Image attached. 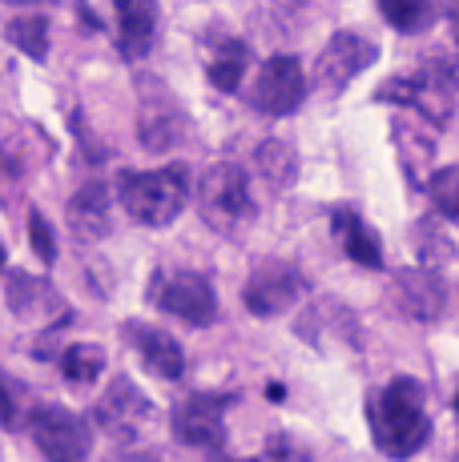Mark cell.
I'll use <instances>...</instances> for the list:
<instances>
[{
  "mask_svg": "<svg viewBox=\"0 0 459 462\" xmlns=\"http://www.w3.org/2000/svg\"><path fill=\"white\" fill-rule=\"evenodd\" d=\"M154 301L157 310L173 314L178 322L193 326H210L218 318V294H214V282L198 270H170V273H157V286H154Z\"/></svg>",
  "mask_w": 459,
  "mask_h": 462,
  "instance_id": "obj_8",
  "label": "cell"
},
{
  "mask_svg": "<svg viewBox=\"0 0 459 462\" xmlns=\"http://www.w3.org/2000/svg\"><path fill=\"white\" fill-rule=\"evenodd\" d=\"M455 88H459V57L452 52H423L411 77H391L379 85L375 101H395L423 113L431 125H447L455 113Z\"/></svg>",
  "mask_w": 459,
  "mask_h": 462,
  "instance_id": "obj_2",
  "label": "cell"
},
{
  "mask_svg": "<svg viewBox=\"0 0 459 462\" xmlns=\"http://www.w3.org/2000/svg\"><path fill=\"white\" fill-rule=\"evenodd\" d=\"M395 301L415 322H436L447 306V286L436 270H403L395 273Z\"/></svg>",
  "mask_w": 459,
  "mask_h": 462,
  "instance_id": "obj_15",
  "label": "cell"
},
{
  "mask_svg": "<svg viewBox=\"0 0 459 462\" xmlns=\"http://www.w3.org/2000/svg\"><path fill=\"white\" fill-rule=\"evenodd\" d=\"M306 294V273L286 257H262L254 262L250 278H246L242 301L254 318H278L295 310Z\"/></svg>",
  "mask_w": 459,
  "mask_h": 462,
  "instance_id": "obj_6",
  "label": "cell"
},
{
  "mask_svg": "<svg viewBox=\"0 0 459 462\" xmlns=\"http://www.w3.org/2000/svg\"><path fill=\"white\" fill-rule=\"evenodd\" d=\"M331 226H334V237L342 242V250H347V257L355 265H367V270H379V265H383V237H379L355 209H334Z\"/></svg>",
  "mask_w": 459,
  "mask_h": 462,
  "instance_id": "obj_19",
  "label": "cell"
},
{
  "mask_svg": "<svg viewBox=\"0 0 459 462\" xmlns=\"http://www.w3.org/2000/svg\"><path fill=\"white\" fill-rule=\"evenodd\" d=\"M0 270H5V245H0Z\"/></svg>",
  "mask_w": 459,
  "mask_h": 462,
  "instance_id": "obj_31",
  "label": "cell"
},
{
  "mask_svg": "<svg viewBox=\"0 0 459 462\" xmlns=\"http://www.w3.org/2000/svg\"><path fill=\"white\" fill-rule=\"evenodd\" d=\"M246 462H258V458H246Z\"/></svg>",
  "mask_w": 459,
  "mask_h": 462,
  "instance_id": "obj_33",
  "label": "cell"
},
{
  "mask_svg": "<svg viewBox=\"0 0 459 462\" xmlns=\"http://www.w3.org/2000/svg\"><path fill=\"white\" fill-rule=\"evenodd\" d=\"M367 426L387 458H415L431 439V414L415 378H391L367 398Z\"/></svg>",
  "mask_w": 459,
  "mask_h": 462,
  "instance_id": "obj_1",
  "label": "cell"
},
{
  "mask_svg": "<svg viewBox=\"0 0 459 462\" xmlns=\"http://www.w3.org/2000/svg\"><path fill=\"white\" fill-rule=\"evenodd\" d=\"M61 370H65L69 382H77V386H89V382L101 378V370H105V346H97V342H73L65 354H61Z\"/></svg>",
  "mask_w": 459,
  "mask_h": 462,
  "instance_id": "obj_24",
  "label": "cell"
},
{
  "mask_svg": "<svg viewBox=\"0 0 459 462\" xmlns=\"http://www.w3.org/2000/svg\"><path fill=\"white\" fill-rule=\"evenodd\" d=\"M306 97V77H303V65H298V57H270L267 65L258 69V77H254V88H250V105L258 113H267V117H286V113H295L298 105H303Z\"/></svg>",
  "mask_w": 459,
  "mask_h": 462,
  "instance_id": "obj_13",
  "label": "cell"
},
{
  "mask_svg": "<svg viewBox=\"0 0 459 462\" xmlns=\"http://www.w3.org/2000/svg\"><path fill=\"white\" fill-rule=\"evenodd\" d=\"M8 41L33 60H45L49 57V21L45 16H16L8 24Z\"/></svg>",
  "mask_w": 459,
  "mask_h": 462,
  "instance_id": "obj_25",
  "label": "cell"
},
{
  "mask_svg": "<svg viewBox=\"0 0 459 462\" xmlns=\"http://www.w3.org/2000/svg\"><path fill=\"white\" fill-rule=\"evenodd\" d=\"M254 165H258V173L267 177L270 189H278V193H286L290 185L298 181L295 145H286V141H278V137H267L258 149H254Z\"/></svg>",
  "mask_w": 459,
  "mask_h": 462,
  "instance_id": "obj_21",
  "label": "cell"
},
{
  "mask_svg": "<svg viewBox=\"0 0 459 462\" xmlns=\"http://www.w3.org/2000/svg\"><path fill=\"white\" fill-rule=\"evenodd\" d=\"M29 242H33V250H37V257L45 265L57 262V237H52V226L45 221V213L41 209L29 213Z\"/></svg>",
  "mask_w": 459,
  "mask_h": 462,
  "instance_id": "obj_29",
  "label": "cell"
},
{
  "mask_svg": "<svg viewBox=\"0 0 459 462\" xmlns=\"http://www.w3.org/2000/svg\"><path fill=\"white\" fill-rule=\"evenodd\" d=\"M5 298H8V310H13L21 322H33V318H45L49 310H57V314H69L61 294L49 286L45 278H33V273L24 270H13L5 282Z\"/></svg>",
  "mask_w": 459,
  "mask_h": 462,
  "instance_id": "obj_18",
  "label": "cell"
},
{
  "mask_svg": "<svg viewBox=\"0 0 459 462\" xmlns=\"http://www.w3.org/2000/svg\"><path fill=\"white\" fill-rule=\"evenodd\" d=\"M379 60L375 41L359 37V32H334L326 41V49L319 52V65H314V88L323 97H339L342 88L355 81L363 69H370Z\"/></svg>",
  "mask_w": 459,
  "mask_h": 462,
  "instance_id": "obj_10",
  "label": "cell"
},
{
  "mask_svg": "<svg viewBox=\"0 0 459 462\" xmlns=\"http://www.w3.org/2000/svg\"><path fill=\"white\" fill-rule=\"evenodd\" d=\"M391 137L399 145V165L407 173L411 189H423L431 177V153H436V137L427 129L411 125V121H395L391 125Z\"/></svg>",
  "mask_w": 459,
  "mask_h": 462,
  "instance_id": "obj_20",
  "label": "cell"
},
{
  "mask_svg": "<svg viewBox=\"0 0 459 462\" xmlns=\"http://www.w3.org/2000/svg\"><path fill=\"white\" fill-rule=\"evenodd\" d=\"M298 337L306 346H314L319 354H347V358H359L363 354V326H359V314L339 298H314L311 306L298 314Z\"/></svg>",
  "mask_w": 459,
  "mask_h": 462,
  "instance_id": "obj_5",
  "label": "cell"
},
{
  "mask_svg": "<svg viewBox=\"0 0 459 462\" xmlns=\"http://www.w3.org/2000/svg\"><path fill=\"white\" fill-rule=\"evenodd\" d=\"M126 337L134 346V354L145 362V370L162 382H178L185 374V354L178 346V337L157 330V326H141V322H126Z\"/></svg>",
  "mask_w": 459,
  "mask_h": 462,
  "instance_id": "obj_14",
  "label": "cell"
},
{
  "mask_svg": "<svg viewBox=\"0 0 459 462\" xmlns=\"http://www.w3.org/2000/svg\"><path fill=\"white\" fill-rule=\"evenodd\" d=\"M185 137V113L170 97L162 81L141 85V109H137V141L149 153H173Z\"/></svg>",
  "mask_w": 459,
  "mask_h": 462,
  "instance_id": "obj_12",
  "label": "cell"
},
{
  "mask_svg": "<svg viewBox=\"0 0 459 462\" xmlns=\"http://www.w3.org/2000/svg\"><path fill=\"white\" fill-rule=\"evenodd\" d=\"M234 394H190L173 411V439L190 450H222L226 447V406Z\"/></svg>",
  "mask_w": 459,
  "mask_h": 462,
  "instance_id": "obj_11",
  "label": "cell"
},
{
  "mask_svg": "<svg viewBox=\"0 0 459 462\" xmlns=\"http://www.w3.org/2000/svg\"><path fill=\"white\" fill-rule=\"evenodd\" d=\"M29 419V398L8 374H0V426L5 430H21Z\"/></svg>",
  "mask_w": 459,
  "mask_h": 462,
  "instance_id": "obj_28",
  "label": "cell"
},
{
  "mask_svg": "<svg viewBox=\"0 0 459 462\" xmlns=\"http://www.w3.org/2000/svg\"><path fill=\"white\" fill-rule=\"evenodd\" d=\"M198 209H201V221L214 234L242 237L254 226V217H258V206H254V193H250L242 165H234V162L210 165L198 185Z\"/></svg>",
  "mask_w": 459,
  "mask_h": 462,
  "instance_id": "obj_4",
  "label": "cell"
},
{
  "mask_svg": "<svg viewBox=\"0 0 459 462\" xmlns=\"http://www.w3.org/2000/svg\"><path fill=\"white\" fill-rule=\"evenodd\" d=\"M246 65H250V49H246V41H222L214 49V57L206 60V77H210V85L222 88V93H238Z\"/></svg>",
  "mask_w": 459,
  "mask_h": 462,
  "instance_id": "obj_22",
  "label": "cell"
},
{
  "mask_svg": "<svg viewBox=\"0 0 459 462\" xmlns=\"http://www.w3.org/2000/svg\"><path fill=\"white\" fill-rule=\"evenodd\" d=\"M447 21H452V37L459 44V0H447Z\"/></svg>",
  "mask_w": 459,
  "mask_h": 462,
  "instance_id": "obj_30",
  "label": "cell"
},
{
  "mask_svg": "<svg viewBox=\"0 0 459 462\" xmlns=\"http://www.w3.org/2000/svg\"><path fill=\"white\" fill-rule=\"evenodd\" d=\"M415 250H419V262L427 265V270H436V265L452 262L455 245L447 242V234L436 221H419V226H415Z\"/></svg>",
  "mask_w": 459,
  "mask_h": 462,
  "instance_id": "obj_26",
  "label": "cell"
},
{
  "mask_svg": "<svg viewBox=\"0 0 459 462\" xmlns=\"http://www.w3.org/2000/svg\"><path fill=\"white\" fill-rule=\"evenodd\" d=\"M427 189H431V201H436L439 217L459 221V165L436 169V173L427 177Z\"/></svg>",
  "mask_w": 459,
  "mask_h": 462,
  "instance_id": "obj_27",
  "label": "cell"
},
{
  "mask_svg": "<svg viewBox=\"0 0 459 462\" xmlns=\"http://www.w3.org/2000/svg\"><path fill=\"white\" fill-rule=\"evenodd\" d=\"M455 414H459V394H455Z\"/></svg>",
  "mask_w": 459,
  "mask_h": 462,
  "instance_id": "obj_32",
  "label": "cell"
},
{
  "mask_svg": "<svg viewBox=\"0 0 459 462\" xmlns=\"http://www.w3.org/2000/svg\"><path fill=\"white\" fill-rule=\"evenodd\" d=\"M29 426H33V442H37V450L49 462H85L89 458L93 430H89V422L77 411H69V406H57V402L37 406Z\"/></svg>",
  "mask_w": 459,
  "mask_h": 462,
  "instance_id": "obj_9",
  "label": "cell"
},
{
  "mask_svg": "<svg viewBox=\"0 0 459 462\" xmlns=\"http://www.w3.org/2000/svg\"><path fill=\"white\" fill-rule=\"evenodd\" d=\"M379 13L387 16V24H391L395 32H403V37H419V32H427L431 24H436V0H379Z\"/></svg>",
  "mask_w": 459,
  "mask_h": 462,
  "instance_id": "obj_23",
  "label": "cell"
},
{
  "mask_svg": "<svg viewBox=\"0 0 459 462\" xmlns=\"http://www.w3.org/2000/svg\"><path fill=\"white\" fill-rule=\"evenodd\" d=\"M69 229H73L77 242H101L105 234L113 229V198H109V185L105 181H89L73 193L65 209Z\"/></svg>",
  "mask_w": 459,
  "mask_h": 462,
  "instance_id": "obj_16",
  "label": "cell"
},
{
  "mask_svg": "<svg viewBox=\"0 0 459 462\" xmlns=\"http://www.w3.org/2000/svg\"><path fill=\"white\" fill-rule=\"evenodd\" d=\"M117 8V49L126 60H141L157 37V0H113Z\"/></svg>",
  "mask_w": 459,
  "mask_h": 462,
  "instance_id": "obj_17",
  "label": "cell"
},
{
  "mask_svg": "<svg viewBox=\"0 0 459 462\" xmlns=\"http://www.w3.org/2000/svg\"><path fill=\"white\" fill-rule=\"evenodd\" d=\"M117 198L134 221L149 229H165L190 201V185H185V165H162L149 173H121L117 177Z\"/></svg>",
  "mask_w": 459,
  "mask_h": 462,
  "instance_id": "obj_3",
  "label": "cell"
},
{
  "mask_svg": "<svg viewBox=\"0 0 459 462\" xmlns=\"http://www.w3.org/2000/svg\"><path fill=\"white\" fill-rule=\"evenodd\" d=\"M93 422L109 434L113 442H141V434L154 426V402L134 378L117 374L105 386V394L93 406Z\"/></svg>",
  "mask_w": 459,
  "mask_h": 462,
  "instance_id": "obj_7",
  "label": "cell"
}]
</instances>
